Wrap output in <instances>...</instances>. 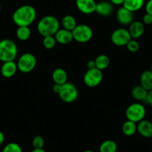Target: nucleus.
<instances>
[{"instance_id": "nucleus-33", "label": "nucleus", "mask_w": 152, "mask_h": 152, "mask_svg": "<svg viewBox=\"0 0 152 152\" xmlns=\"http://www.w3.org/2000/svg\"><path fill=\"white\" fill-rule=\"evenodd\" d=\"M87 68H88V69H91L96 68V63H95L94 60H90V61H89L88 62H87Z\"/></svg>"}, {"instance_id": "nucleus-22", "label": "nucleus", "mask_w": 152, "mask_h": 152, "mask_svg": "<svg viewBox=\"0 0 152 152\" xmlns=\"http://www.w3.org/2000/svg\"><path fill=\"white\" fill-rule=\"evenodd\" d=\"M61 25L64 28L72 31L77 26V21L73 16L66 15L61 20Z\"/></svg>"}, {"instance_id": "nucleus-29", "label": "nucleus", "mask_w": 152, "mask_h": 152, "mask_svg": "<svg viewBox=\"0 0 152 152\" xmlns=\"http://www.w3.org/2000/svg\"><path fill=\"white\" fill-rule=\"evenodd\" d=\"M127 49L130 52H132V53H135L137 52L140 49V43H138V41L135 40V39H131L129 42L128 43V44L126 45Z\"/></svg>"}, {"instance_id": "nucleus-5", "label": "nucleus", "mask_w": 152, "mask_h": 152, "mask_svg": "<svg viewBox=\"0 0 152 152\" xmlns=\"http://www.w3.org/2000/svg\"><path fill=\"white\" fill-rule=\"evenodd\" d=\"M58 96L63 102L66 103H72L78 97V90L77 87L70 82H66L61 85V89Z\"/></svg>"}, {"instance_id": "nucleus-27", "label": "nucleus", "mask_w": 152, "mask_h": 152, "mask_svg": "<svg viewBox=\"0 0 152 152\" xmlns=\"http://www.w3.org/2000/svg\"><path fill=\"white\" fill-rule=\"evenodd\" d=\"M2 152H23V149L17 143L10 142L4 147Z\"/></svg>"}, {"instance_id": "nucleus-2", "label": "nucleus", "mask_w": 152, "mask_h": 152, "mask_svg": "<svg viewBox=\"0 0 152 152\" xmlns=\"http://www.w3.org/2000/svg\"><path fill=\"white\" fill-rule=\"evenodd\" d=\"M37 29L43 37L55 36L60 29V22L54 16H45L38 22Z\"/></svg>"}, {"instance_id": "nucleus-14", "label": "nucleus", "mask_w": 152, "mask_h": 152, "mask_svg": "<svg viewBox=\"0 0 152 152\" xmlns=\"http://www.w3.org/2000/svg\"><path fill=\"white\" fill-rule=\"evenodd\" d=\"M18 70L17 63L14 61H8L4 62L1 67V74L4 78H12L13 76L17 73Z\"/></svg>"}, {"instance_id": "nucleus-7", "label": "nucleus", "mask_w": 152, "mask_h": 152, "mask_svg": "<svg viewBox=\"0 0 152 152\" xmlns=\"http://www.w3.org/2000/svg\"><path fill=\"white\" fill-rule=\"evenodd\" d=\"M73 39L78 43H85L90 41L93 36L91 28L85 24L77 25L72 31Z\"/></svg>"}, {"instance_id": "nucleus-28", "label": "nucleus", "mask_w": 152, "mask_h": 152, "mask_svg": "<svg viewBox=\"0 0 152 152\" xmlns=\"http://www.w3.org/2000/svg\"><path fill=\"white\" fill-rule=\"evenodd\" d=\"M45 145V140L43 137L37 135L32 140V145L34 148H43Z\"/></svg>"}, {"instance_id": "nucleus-11", "label": "nucleus", "mask_w": 152, "mask_h": 152, "mask_svg": "<svg viewBox=\"0 0 152 152\" xmlns=\"http://www.w3.org/2000/svg\"><path fill=\"white\" fill-rule=\"evenodd\" d=\"M75 4L78 11L84 14H91L96 11L95 0H75Z\"/></svg>"}, {"instance_id": "nucleus-18", "label": "nucleus", "mask_w": 152, "mask_h": 152, "mask_svg": "<svg viewBox=\"0 0 152 152\" xmlns=\"http://www.w3.org/2000/svg\"><path fill=\"white\" fill-rule=\"evenodd\" d=\"M140 85L148 91L152 90V72L151 70H145L140 75Z\"/></svg>"}, {"instance_id": "nucleus-25", "label": "nucleus", "mask_w": 152, "mask_h": 152, "mask_svg": "<svg viewBox=\"0 0 152 152\" xmlns=\"http://www.w3.org/2000/svg\"><path fill=\"white\" fill-rule=\"evenodd\" d=\"M96 68L100 70H104L110 65V59L107 55H100L95 59Z\"/></svg>"}, {"instance_id": "nucleus-8", "label": "nucleus", "mask_w": 152, "mask_h": 152, "mask_svg": "<svg viewBox=\"0 0 152 152\" xmlns=\"http://www.w3.org/2000/svg\"><path fill=\"white\" fill-rule=\"evenodd\" d=\"M103 79L102 70L97 68L88 69L84 75V82L87 87H95L101 84Z\"/></svg>"}, {"instance_id": "nucleus-36", "label": "nucleus", "mask_w": 152, "mask_h": 152, "mask_svg": "<svg viewBox=\"0 0 152 152\" xmlns=\"http://www.w3.org/2000/svg\"><path fill=\"white\" fill-rule=\"evenodd\" d=\"M4 142H5V135L2 131H0V145L3 144Z\"/></svg>"}, {"instance_id": "nucleus-6", "label": "nucleus", "mask_w": 152, "mask_h": 152, "mask_svg": "<svg viewBox=\"0 0 152 152\" xmlns=\"http://www.w3.org/2000/svg\"><path fill=\"white\" fill-rule=\"evenodd\" d=\"M17 64L18 70L21 72H31L34 69L37 65L36 57L33 54L26 52L20 57Z\"/></svg>"}, {"instance_id": "nucleus-9", "label": "nucleus", "mask_w": 152, "mask_h": 152, "mask_svg": "<svg viewBox=\"0 0 152 152\" xmlns=\"http://www.w3.org/2000/svg\"><path fill=\"white\" fill-rule=\"evenodd\" d=\"M131 39L128 29L117 28L111 34V41L117 46H126Z\"/></svg>"}, {"instance_id": "nucleus-24", "label": "nucleus", "mask_w": 152, "mask_h": 152, "mask_svg": "<svg viewBox=\"0 0 152 152\" xmlns=\"http://www.w3.org/2000/svg\"><path fill=\"white\" fill-rule=\"evenodd\" d=\"M31 34V31L29 28V26H20L16 31L17 37L21 41H26L28 40Z\"/></svg>"}, {"instance_id": "nucleus-30", "label": "nucleus", "mask_w": 152, "mask_h": 152, "mask_svg": "<svg viewBox=\"0 0 152 152\" xmlns=\"http://www.w3.org/2000/svg\"><path fill=\"white\" fill-rule=\"evenodd\" d=\"M142 23L144 25L152 24V16L146 13L142 17Z\"/></svg>"}, {"instance_id": "nucleus-10", "label": "nucleus", "mask_w": 152, "mask_h": 152, "mask_svg": "<svg viewBox=\"0 0 152 152\" xmlns=\"http://www.w3.org/2000/svg\"><path fill=\"white\" fill-rule=\"evenodd\" d=\"M116 20L123 26H130L134 22V13L122 6L116 12Z\"/></svg>"}, {"instance_id": "nucleus-12", "label": "nucleus", "mask_w": 152, "mask_h": 152, "mask_svg": "<svg viewBox=\"0 0 152 152\" xmlns=\"http://www.w3.org/2000/svg\"><path fill=\"white\" fill-rule=\"evenodd\" d=\"M55 37L57 43L63 45L69 44L74 40L72 32L65 28H60L55 34Z\"/></svg>"}, {"instance_id": "nucleus-38", "label": "nucleus", "mask_w": 152, "mask_h": 152, "mask_svg": "<svg viewBox=\"0 0 152 152\" xmlns=\"http://www.w3.org/2000/svg\"><path fill=\"white\" fill-rule=\"evenodd\" d=\"M82 152H94V151H91V150H86V151H82Z\"/></svg>"}, {"instance_id": "nucleus-19", "label": "nucleus", "mask_w": 152, "mask_h": 152, "mask_svg": "<svg viewBox=\"0 0 152 152\" xmlns=\"http://www.w3.org/2000/svg\"><path fill=\"white\" fill-rule=\"evenodd\" d=\"M144 4L145 0H125L123 7L134 13L141 9Z\"/></svg>"}, {"instance_id": "nucleus-16", "label": "nucleus", "mask_w": 152, "mask_h": 152, "mask_svg": "<svg viewBox=\"0 0 152 152\" xmlns=\"http://www.w3.org/2000/svg\"><path fill=\"white\" fill-rule=\"evenodd\" d=\"M130 34L132 39H138L141 37L145 32V26L142 22L134 21L129 26L128 28Z\"/></svg>"}, {"instance_id": "nucleus-34", "label": "nucleus", "mask_w": 152, "mask_h": 152, "mask_svg": "<svg viewBox=\"0 0 152 152\" xmlns=\"http://www.w3.org/2000/svg\"><path fill=\"white\" fill-rule=\"evenodd\" d=\"M61 84H55L53 85V87H52V90L54 91V93H57V94H58V93H60V91H61Z\"/></svg>"}, {"instance_id": "nucleus-31", "label": "nucleus", "mask_w": 152, "mask_h": 152, "mask_svg": "<svg viewBox=\"0 0 152 152\" xmlns=\"http://www.w3.org/2000/svg\"><path fill=\"white\" fill-rule=\"evenodd\" d=\"M145 11L152 16V0H148L145 4Z\"/></svg>"}, {"instance_id": "nucleus-1", "label": "nucleus", "mask_w": 152, "mask_h": 152, "mask_svg": "<svg viewBox=\"0 0 152 152\" xmlns=\"http://www.w3.org/2000/svg\"><path fill=\"white\" fill-rule=\"evenodd\" d=\"M37 17L36 9L32 5H24L14 11L12 20L14 24L20 26H29L35 21Z\"/></svg>"}, {"instance_id": "nucleus-3", "label": "nucleus", "mask_w": 152, "mask_h": 152, "mask_svg": "<svg viewBox=\"0 0 152 152\" xmlns=\"http://www.w3.org/2000/svg\"><path fill=\"white\" fill-rule=\"evenodd\" d=\"M18 54V48L13 40L4 39L0 41V61H14Z\"/></svg>"}, {"instance_id": "nucleus-20", "label": "nucleus", "mask_w": 152, "mask_h": 152, "mask_svg": "<svg viewBox=\"0 0 152 152\" xmlns=\"http://www.w3.org/2000/svg\"><path fill=\"white\" fill-rule=\"evenodd\" d=\"M148 91L146 90L141 85H137L134 87L131 90V95L134 99L140 102H144L148 96Z\"/></svg>"}, {"instance_id": "nucleus-32", "label": "nucleus", "mask_w": 152, "mask_h": 152, "mask_svg": "<svg viewBox=\"0 0 152 152\" xmlns=\"http://www.w3.org/2000/svg\"><path fill=\"white\" fill-rule=\"evenodd\" d=\"M143 102H145V104H150L152 107V90L148 91L147 97H146V99H145V101Z\"/></svg>"}, {"instance_id": "nucleus-15", "label": "nucleus", "mask_w": 152, "mask_h": 152, "mask_svg": "<svg viewBox=\"0 0 152 152\" xmlns=\"http://www.w3.org/2000/svg\"><path fill=\"white\" fill-rule=\"evenodd\" d=\"M137 132L145 138L152 137V122L145 119L140 121L137 123Z\"/></svg>"}, {"instance_id": "nucleus-13", "label": "nucleus", "mask_w": 152, "mask_h": 152, "mask_svg": "<svg viewBox=\"0 0 152 152\" xmlns=\"http://www.w3.org/2000/svg\"><path fill=\"white\" fill-rule=\"evenodd\" d=\"M99 15L102 17H109L113 12V5L110 2L102 1L96 3V11Z\"/></svg>"}, {"instance_id": "nucleus-21", "label": "nucleus", "mask_w": 152, "mask_h": 152, "mask_svg": "<svg viewBox=\"0 0 152 152\" xmlns=\"http://www.w3.org/2000/svg\"><path fill=\"white\" fill-rule=\"evenodd\" d=\"M122 131L127 137H131L137 132V124L132 121L127 120L122 125Z\"/></svg>"}, {"instance_id": "nucleus-40", "label": "nucleus", "mask_w": 152, "mask_h": 152, "mask_svg": "<svg viewBox=\"0 0 152 152\" xmlns=\"http://www.w3.org/2000/svg\"><path fill=\"white\" fill-rule=\"evenodd\" d=\"M150 70L152 72V64H151V69Z\"/></svg>"}, {"instance_id": "nucleus-4", "label": "nucleus", "mask_w": 152, "mask_h": 152, "mask_svg": "<svg viewBox=\"0 0 152 152\" xmlns=\"http://www.w3.org/2000/svg\"><path fill=\"white\" fill-rule=\"evenodd\" d=\"M125 114L128 120L138 123L144 119L146 114V109L142 104L136 102L128 107Z\"/></svg>"}, {"instance_id": "nucleus-17", "label": "nucleus", "mask_w": 152, "mask_h": 152, "mask_svg": "<svg viewBox=\"0 0 152 152\" xmlns=\"http://www.w3.org/2000/svg\"><path fill=\"white\" fill-rule=\"evenodd\" d=\"M52 77L55 84H61V85L66 83L68 79V75L66 72L62 68L55 69L52 72Z\"/></svg>"}, {"instance_id": "nucleus-23", "label": "nucleus", "mask_w": 152, "mask_h": 152, "mask_svg": "<svg viewBox=\"0 0 152 152\" xmlns=\"http://www.w3.org/2000/svg\"><path fill=\"white\" fill-rule=\"evenodd\" d=\"M117 144L115 141L107 140L104 141L99 146V152H116Z\"/></svg>"}, {"instance_id": "nucleus-37", "label": "nucleus", "mask_w": 152, "mask_h": 152, "mask_svg": "<svg viewBox=\"0 0 152 152\" xmlns=\"http://www.w3.org/2000/svg\"><path fill=\"white\" fill-rule=\"evenodd\" d=\"M31 152H46L43 148H34Z\"/></svg>"}, {"instance_id": "nucleus-39", "label": "nucleus", "mask_w": 152, "mask_h": 152, "mask_svg": "<svg viewBox=\"0 0 152 152\" xmlns=\"http://www.w3.org/2000/svg\"><path fill=\"white\" fill-rule=\"evenodd\" d=\"M1 10H2V7H1V4H0V13H1Z\"/></svg>"}, {"instance_id": "nucleus-35", "label": "nucleus", "mask_w": 152, "mask_h": 152, "mask_svg": "<svg viewBox=\"0 0 152 152\" xmlns=\"http://www.w3.org/2000/svg\"><path fill=\"white\" fill-rule=\"evenodd\" d=\"M125 0H110V2L113 5H123Z\"/></svg>"}, {"instance_id": "nucleus-26", "label": "nucleus", "mask_w": 152, "mask_h": 152, "mask_svg": "<svg viewBox=\"0 0 152 152\" xmlns=\"http://www.w3.org/2000/svg\"><path fill=\"white\" fill-rule=\"evenodd\" d=\"M57 41L55 36L43 37V45L46 49H52L56 46Z\"/></svg>"}]
</instances>
